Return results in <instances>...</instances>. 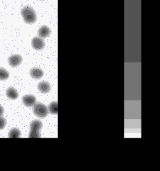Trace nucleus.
<instances>
[{
	"mask_svg": "<svg viewBox=\"0 0 160 171\" xmlns=\"http://www.w3.org/2000/svg\"><path fill=\"white\" fill-rule=\"evenodd\" d=\"M23 20L26 23H34L36 21V13L30 6H25L21 11Z\"/></svg>",
	"mask_w": 160,
	"mask_h": 171,
	"instance_id": "obj_1",
	"label": "nucleus"
},
{
	"mask_svg": "<svg viewBox=\"0 0 160 171\" xmlns=\"http://www.w3.org/2000/svg\"><path fill=\"white\" fill-rule=\"evenodd\" d=\"M43 128V123L39 120H34L30 124L29 138H39L40 137V131Z\"/></svg>",
	"mask_w": 160,
	"mask_h": 171,
	"instance_id": "obj_2",
	"label": "nucleus"
},
{
	"mask_svg": "<svg viewBox=\"0 0 160 171\" xmlns=\"http://www.w3.org/2000/svg\"><path fill=\"white\" fill-rule=\"evenodd\" d=\"M34 108H33V111L35 115L39 118H45L48 116V108L43 103H37L35 104Z\"/></svg>",
	"mask_w": 160,
	"mask_h": 171,
	"instance_id": "obj_3",
	"label": "nucleus"
},
{
	"mask_svg": "<svg viewBox=\"0 0 160 171\" xmlns=\"http://www.w3.org/2000/svg\"><path fill=\"white\" fill-rule=\"evenodd\" d=\"M32 46L35 50H41L44 48L45 42L41 37H34L32 40Z\"/></svg>",
	"mask_w": 160,
	"mask_h": 171,
	"instance_id": "obj_4",
	"label": "nucleus"
},
{
	"mask_svg": "<svg viewBox=\"0 0 160 171\" xmlns=\"http://www.w3.org/2000/svg\"><path fill=\"white\" fill-rule=\"evenodd\" d=\"M23 62V57L19 54H14L12 55L9 58V63L10 66L13 67H17Z\"/></svg>",
	"mask_w": 160,
	"mask_h": 171,
	"instance_id": "obj_5",
	"label": "nucleus"
},
{
	"mask_svg": "<svg viewBox=\"0 0 160 171\" xmlns=\"http://www.w3.org/2000/svg\"><path fill=\"white\" fill-rule=\"evenodd\" d=\"M23 102L27 107H31L36 104V99L33 94H26V95L23 96Z\"/></svg>",
	"mask_w": 160,
	"mask_h": 171,
	"instance_id": "obj_6",
	"label": "nucleus"
},
{
	"mask_svg": "<svg viewBox=\"0 0 160 171\" xmlns=\"http://www.w3.org/2000/svg\"><path fill=\"white\" fill-rule=\"evenodd\" d=\"M38 89L42 93L46 94V93H49L51 90V85H50L49 83L46 82V81H42V82H40L38 84Z\"/></svg>",
	"mask_w": 160,
	"mask_h": 171,
	"instance_id": "obj_7",
	"label": "nucleus"
},
{
	"mask_svg": "<svg viewBox=\"0 0 160 171\" xmlns=\"http://www.w3.org/2000/svg\"><path fill=\"white\" fill-rule=\"evenodd\" d=\"M43 74H44V72L40 68L34 67V68L30 70V75H31L32 77L35 79H40L41 77H43Z\"/></svg>",
	"mask_w": 160,
	"mask_h": 171,
	"instance_id": "obj_8",
	"label": "nucleus"
},
{
	"mask_svg": "<svg viewBox=\"0 0 160 171\" xmlns=\"http://www.w3.org/2000/svg\"><path fill=\"white\" fill-rule=\"evenodd\" d=\"M38 33L39 37H41L42 39H44L49 36L50 33H51V30L47 26H43L39 30Z\"/></svg>",
	"mask_w": 160,
	"mask_h": 171,
	"instance_id": "obj_9",
	"label": "nucleus"
},
{
	"mask_svg": "<svg viewBox=\"0 0 160 171\" xmlns=\"http://www.w3.org/2000/svg\"><path fill=\"white\" fill-rule=\"evenodd\" d=\"M6 96L10 99L15 100L18 99V93L16 88H14L13 87H10L7 89V91H6Z\"/></svg>",
	"mask_w": 160,
	"mask_h": 171,
	"instance_id": "obj_10",
	"label": "nucleus"
},
{
	"mask_svg": "<svg viewBox=\"0 0 160 171\" xmlns=\"http://www.w3.org/2000/svg\"><path fill=\"white\" fill-rule=\"evenodd\" d=\"M48 111L49 112L53 115H56L58 113V103H57V101H53V102L50 103L48 107Z\"/></svg>",
	"mask_w": 160,
	"mask_h": 171,
	"instance_id": "obj_11",
	"label": "nucleus"
},
{
	"mask_svg": "<svg viewBox=\"0 0 160 171\" xmlns=\"http://www.w3.org/2000/svg\"><path fill=\"white\" fill-rule=\"evenodd\" d=\"M20 135H21V132L17 128H12L9 133V138H19Z\"/></svg>",
	"mask_w": 160,
	"mask_h": 171,
	"instance_id": "obj_12",
	"label": "nucleus"
},
{
	"mask_svg": "<svg viewBox=\"0 0 160 171\" xmlns=\"http://www.w3.org/2000/svg\"><path fill=\"white\" fill-rule=\"evenodd\" d=\"M9 73L6 69L0 67V81H4L9 78Z\"/></svg>",
	"mask_w": 160,
	"mask_h": 171,
	"instance_id": "obj_13",
	"label": "nucleus"
},
{
	"mask_svg": "<svg viewBox=\"0 0 160 171\" xmlns=\"http://www.w3.org/2000/svg\"><path fill=\"white\" fill-rule=\"evenodd\" d=\"M6 126V120L4 118L0 116V129H3Z\"/></svg>",
	"mask_w": 160,
	"mask_h": 171,
	"instance_id": "obj_14",
	"label": "nucleus"
},
{
	"mask_svg": "<svg viewBox=\"0 0 160 171\" xmlns=\"http://www.w3.org/2000/svg\"><path fill=\"white\" fill-rule=\"evenodd\" d=\"M3 113H4V108H3V106L0 105V116H3Z\"/></svg>",
	"mask_w": 160,
	"mask_h": 171,
	"instance_id": "obj_15",
	"label": "nucleus"
},
{
	"mask_svg": "<svg viewBox=\"0 0 160 171\" xmlns=\"http://www.w3.org/2000/svg\"><path fill=\"white\" fill-rule=\"evenodd\" d=\"M42 1H43V0H42Z\"/></svg>",
	"mask_w": 160,
	"mask_h": 171,
	"instance_id": "obj_16",
	"label": "nucleus"
}]
</instances>
